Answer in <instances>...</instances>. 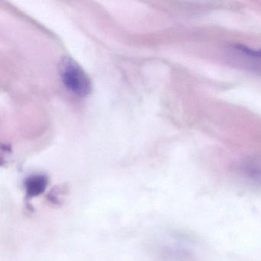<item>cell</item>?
I'll return each instance as SVG.
<instances>
[{
	"label": "cell",
	"instance_id": "3957f363",
	"mask_svg": "<svg viewBox=\"0 0 261 261\" xmlns=\"http://www.w3.org/2000/svg\"><path fill=\"white\" fill-rule=\"evenodd\" d=\"M240 172L247 179L261 185V163L245 162L240 166Z\"/></svg>",
	"mask_w": 261,
	"mask_h": 261
},
{
	"label": "cell",
	"instance_id": "6da1fadb",
	"mask_svg": "<svg viewBox=\"0 0 261 261\" xmlns=\"http://www.w3.org/2000/svg\"><path fill=\"white\" fill-rule=\"evenodd\" d=\"M59 71L62 83L70 92L79 97H87L91 94V79L74 59L63 58L59 63Z\"/></svg>",
	"mask_w": 261,
	"mask_h": 261
},
{
	"label": "cell",
	"instance_id": "7a4b0ae2",
	"mask_svg": "<svg viewBox=\"0 0 261 261\" xmlns=\"http://www.w3.org/2000/svg\"><path fill=\"white\" fill-rule=\"evenodd\" d=\"M48 178L44 175H33L25 181L27 193L30 196L40 195L46 189Z\"/></svg>",
	"mask_w": 261,
	"mask_h": 261
},
{
	"label": "cell",
	"instance_id": "277c9868",
	"mask_svg": "<svg viewBox=\"0 0 261 261\" xmlns=\"http://www.w3.org/2000/svg\"><path fill=\"white\" fill-rule=\"evenodd\" d=\"M234 49L239 53H243L247 57L261 60V48L256 49V48H251L250 47L245 46V45H234Z\"/></svg>",
	"mask_w": 261,
	"mask_h": 261
}]
</instances>
